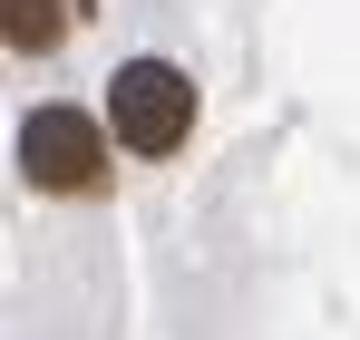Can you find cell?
<instances>
[{
    "mask_svg": "<svg viewBox=\"0 0 360 340\" xmlns=\"http://www.w3.org/2000/svg\"><path fill=\"white\" fill-rule=\"evenodd\" d=\"M117 136L88 107H30L20 117V185L30 195H108Z\"/></svg>",
    "mask_w": 360,
    "mask_h": 340,
    "instance_id": "1",
    "label": "cell"
},
{
    "mask_svg": "<svg viewBox=\"0 0 360 340\" xmlns=\"http://www.w3.org/2000/svg\"><path fill=\"white\" fill-rule=\"evenodd\" d=\"M108 136H117L127 156H176L185 136H195V78H185L176 58H127L117 78H108Z\"/></svg>",
    "mask_w": 360,
    "mask_h": 340,
    "instance_id": "2",
    "label": "cell"
},
{
    "mask_svg": "<svg viewBox=\"0 0 360 340\" xmlns=\"http://www.w3.org/2000/svg\"><path fill=\"white\" fill-rule=\"evenodd\" d=\"M68 20H78V0H0V39H10V58H49L68 39Z\"/></svg>",
    "mask_w": 360,
    "mask_h": 340,
    "instance_id": "3",
    "label": "cell"
},
{
    "mask_svg": "<svg viewBox=\"0 0 360 340\" xmlns=\"http://www.w3.org/2000/svg\"><path fill=\"white\" fill-rule=\"evenodd\" d=\"M88 10H98V0H78V20H88Z\"/></svg>",
    "mask_w": 360,
    "mask_h": 340,
    "instance_id": "4",
    "label": "cell"
}]
</instances>
